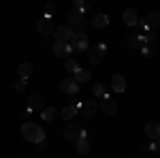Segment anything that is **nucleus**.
<instances>
[{"mask_svg":"<svg viewBox=\"0 0 160 158\" xmlns=\"http://www.w3.org/2000/svg\"><path fill=\"white\" fill-rule=\"evenodd\" d=\"M19 133L24 137L26 141H30V143H43L45 141V130L34 124V122H24L22 124V128H19Z\"/></svg>","mask_w":160,"mask_h":158,"instance_id":"nucleus-1","label":"nucleus"},{"mask_svg":"<svg viewBox=\"0 0 160 158\" xmlns=\"http://www.w3.org/2000/svg\"><path fill=\"white\" fill-rule=\"evenodd\" d=\"M64 137L68 139V141H81V139H86V130H83V126L79 124V122H68L66 124V128H64Z\"/></svg>","mask_w":160,"mask_h":158,"instance_id":"nucleus-2","label":"nucleus"},{"mask_svg":"<svg viewBox=\"0 0 160 158\" xmlns=\"http://www.w3.org/2000/svg\"><path fill=\"white\" fill-rule=\"evenodd\" d=\"M68 45H71V49H73V51H83V54H86V51H88V45H90L88 34H86V32H75L73 37H71V41H68Z\"/></svg>","mask_w":160,"mask_h":158,"instance_id":"nucleus-3","label":"nucleus"},{"mask_svg":"<svg viewBox=\"0 0 160 158\" xmlns=\"http://www.w3.org/2000/svg\"><path fill=\"white\" fill-rule=\"evenodd\" d=\"M105 54H107V45H96V47L88 49V62L92 66H98L105 60Z\"/></svg>","mask_w":160,"mask_h":158,"instance_id":"nucleus-4","label":"nucleus"},{"mask_svg":"<svg viewBox=\"0 0 160 158\" xmlns=\"http://www.w3.org/2000/svg\"><path fill=\"white\" fill-rule=\"evenodd\" d=\"M73 34H75V30L71 28V26H66V24L53 28V37H56V41H60V43H68Z\"/></svg>","mask_w":160,"mask_h":158,"instance_id":"nucleus-5","label":"nucleus"},{"mask_svg":"<svg viewBox=\"0 0 160 158\" xmlns=\"http://www.w3.org/2000/svg\"><path fill=\"white\" fill-rule=\"evenodd\" d=\"M158 26H160V13H156V11L149 13L145 19L139 22V28H141V30H156Z\"/></svg>","mask_w":160,"mask_h":158,"instance_id":"nucleus-6","label":"nucleus"},{"mask_svg":"<svg viewBox=\"0 0 160 158\" xmlns=\"http://www.w3.org/2000/svg\"><path fill=\"white\" fill-rule=\"evenodd\" d=\"M77 107H79V111H81L83 118H92V115H96V111H98V103H94V100H79Z\"/></svg>","mask_w":160,"mask_h":158,"instance_id":"nucleus-7","label":"nucleus"},{"mask_svg":"<svg viewBox=\"0 0 160 158\" xmlns=\"http://www.w3.org/2000/svg\"><path fill=\"white\" fill-rule=\"evenodd\" d=\"M58 88H60L62 94H77V92H79V84L75 81L73 77H66V79H62Z\"/></svg>","mask_w":160,"mask_h":158,"instance_id":"nucleus-8","label":"nucleus"},{"mask_svg":"<svg viewBox=\"0 0 160 158\" xmlns=\"http://www.w3.org/2000/svg\"><path fill=\"white\" fill-rule=\"evenodd\" d=\"M53 22H51L49 17H38L37 19V30H38V34H53Z\"/></svg>","mask_w":160,"mask_h":158,"instance_id":"nucleus-9","label":"nucleus"},{"mask_svg":"<svg viewBox=\"0 0 160 158\" xmlns=\"http://www.w3.org/2000/svg\"><path fill=\"white\" fill-rule=\"evenodd\" d=\"M28 109L30 111H43L45 109V98L43 94H32L28 98Z\"/></svg>","mask_w":160,"mask_h":158,"instance_id":"nucleus-10","label":"nucleus"},{"mask_svg":"<svg viewBox=\"0 0 160 158\" xmlns=\"http://www.w3.org/2000/svg\"><path fill=\"white\" fill-rule=\"evenodd\" d=\"M53 54H56L58 58H66V60H68V56L73 54V49H71L68 43H60V41H56V43H53Z\"/></svg>","mask_w":160,"mask_h":158,"instance_id":"nucleus-11","label":"nucleus"},{"mask_svg":"<svg viewBox=\"0 0 160 158\" xmlns=\"http://www.w3.org/2000/svg\"><path fill=\"white\" fill-rule=\"evenodd\" d=\"M98 109H102V113H107V115H115V111H118V103L113 100V98H102V103L98 105Z\"/></svg>","mask_w":160,"mask_h":158,"instance_id":"nucleus-12","label":"nucleus"},{"mask_svg":"<svg viewBox=\"0 0 160 158\" xmlns=\"http://www.w3.org/2000/svg\"><path fill=\"white\" fill-rule=\"evenodd\" d=\"M122 17H124V24L126 26H139V22H141V17H139V13L135 9H126L122 13Z\"/></svg>","mask_w":160,"mask_h":158,"instance_id":"nucleus-13","label":"nucleus"},{"mask_svg":"<svg viewBox=\"0 0 160 158\" xmlns=\"http://www.w3.org/2000/svg\"><path fill=\"white\" fill-rule=\"evenodd\" d=\"M77 103H79V100H77ZM77 103H73V105H66L64 109H60V118H62V120L68 122V120H73L75 115H77V111H79Z\"/></svg>","mask_w":160,"mask_h":158,"instance_id":"nucleus-14","label":"nucleus"},{"mask_svg":"<svg viewBox=\"0 0 160 158\" xmlns=\"http://www.w3.org/2000/svg\"><path fill=\"white\" fill-rule=\"evenodd\" d=\"M145 135H148L152 141L160 139V124L158 122H148V124H145Z\"/></svg>","mask_w":160,"mask_h":158,"instance_id":"nucleus-15","label":"nucleus"},{"mask_svg":"<svg viewBox=\"0 0 160 158\" xmlns=\"http://www.w3.org/2000/svg\"><path fill=\"white\" fill-rule=\"evenodd\" d=\"M111 90L113 92H124L126 90V77L124 75H113L111 77Z\"/></svg>","mask_w":160,"mask_h":158,"instance_id":"nucleus-16","label":"nucleus"},{"mask_svg":"<svg viewBox=\"0 0 160 158\" xmlns=\"http://www.w3.org/2000/svg\"><path fill=\"white\" fill-rule=\"evenodd\" d=\"M34 71V66L30 64V62H22L19 66H17V75H19V79H28L30 75Z\"/></svg>","mask_w":160,"mask_h":158,"instance_id":"nucleus-17","label":"nucleus"},{"mask_svg":"<svg viewBox=\"0 0 160 158\" xmlns=\"http://www.w3.org/2000/svg\"><path fill=\"white\" fill-rule=\"evenodd\" d=\"M77 84H88V81H92V73L88 71V69H81L79 66V71L75 73V77H73Z\"/></svg>","mask_w":160,"mask_h":158,"instance_id":"nucleus-18","label":"nucleus"},{"mask_svg":"<svg viewBox=\"0 0 160 158\" xmlns=\"http://www.w3.org/2000/svg\"><path fill=\"white\" fill-rule=\"evenodd\" d=\"M139 41H141V45H149V43L156 41V32H154V30H143V32L139 34Z\"/></svg>","mask_w":160,"mask_h":158,"instance_id":"nucleus-19","label":"nucleus"},{"mask_svg":"<svg viewBox=\"0 0 160 158\" xmlns=\"http://www.w3.org/2000/svg\"><path fill=\"white\" fill-rule=\"evenodd\" d=\"M41 115H43V120L51 122V120H56V118L60 115V111L56 109V107H45V109L41 111Z\"/></svg>","mask_w":160,"mask_h":158,"instance_id":"nucleus-20","label":"nucleus"},{"mask_svg":"<svg viewBox=\"0 0 160 158\" xmlns=\"http://www.w3.org/2000/svg\"><path fill=\"white\" fill-rule=\"evenodd\" d=\"M92 26H94V28H105V26H109V15H105V13L96 15V17L92 19Z\"/></svg>","mask_w":160,"mask_h":158,"instance_id":"nucleus-21","label":"nucleus"},{"mask_svg":"<svg viewBox=\"0 0 160 158\" xmlns=\"http://www.w3.org/2000/svg\"><path fill=\"white\" fill-rule=\"evenodd\" d=\"M68 24H73V26H83V13L71 11V13H68Z\"/></svg>","mask_w":160,"mask_h":158,"instance_id":"nucleus-22","label":"nucleus"},{"mask_svg":"<svg viewBox=\"0 0 160 158\" xmlns=\"http://www.w3.org/2000/svg\"><path fill=\"white\" fill-rule=\"evenodd\" d=\"M126 45L130 49H141L143 47L141 41H139V34H128V37H126Z\"/></svg>","mask_w":160,"mask_h":158,"instance_id":"nucleus-23","label":"nucleus"},{"mask_svg":"<svg viewBox=\"0 0 160 158\" xmlns=\"http://www.w3.org/2000/svg\"><path fill=\"white\" fill-rule=\"evenodd\" d=\"M77 154H83V156H88V154H90V143H88V139L77 141Z\"/></svg>","mask_w":160,"mask_h":158,"instance_id":"nucleus-24","label":"nucleus"},{"mask_svg":"<svg viewBox=\"0 0 160 158\" xmlns=\"http://www.w3.org/2000/svg\"><path fill=\"white\" fill-rule=\"evenodd\" d=\"M73 4H75V11H79V13H86V11H90V7H92L90 2H83V0H75Z\"/></svg>","mask_w":160,"mask_h":158,"instance_id":"nucleus-25","label":"nucleus"},{"mask_svg":"<svg viewBox=\"0 0 160 158\" xmlns=\"http://www.w3.org/2000/svg\"><path fill=\"white\" fill-rule=\"evenodd\" d=\"M64 69H66V71H68L71 75H75L77 71H79V64H77L75 60H71V58H68V60H66V64H64Z\"/></svg>","mask_w":160,"mask_h":158,"instance_id":"nucleus-26","label":"nucleus"},{"mask_svg":"<svg viewBox=\"0 0 160 158\" xmlns=\"http://www.w3.org/2000/svg\"><path fill=\"white\" fill-rule=\"evenodd\" d=\"M145 150H152L154 154H160V139H156V141H152L149 145H145Z\"/></svg>","mask_w":160,"mask_h":158,"instance_id":"nucleus-27","label":"nucleus"},{"mask_svg":"<svg viewBox=\"0 0 160 158\" xmlns=\"http://www.w3.org/2000/svg\"><path fill=\"white\" fill-rule=\"evenodd\" d=\"M26 88H28V79H17V81H15V90H17V92H24Z\"/></svg>","mask_w":160,"mask_h":158,"instance_id":"nucleus-28","label":"nucleus"},{"mask_svg":"<svg viewBox=\"0 0 160 158\" xmlns=\"http://www.w3.org/2000/svg\"><path fill=\"white\" fill-rule=\"evenodd\" d=\"M94 94H96V96H102V98H107V90L102 88V84L94 85Z\"/></svg>","mask_w":160,"mask_h":158,"instance_id":"nucleus-29","label":"nucleus"},{"mask_svg":"<svg viewBox=\"0 0 160 158\" xmlns=\"http://www.w3.org/2000/svg\"><path fill=\"white\" fill-rule=\"evenodd\" d=\"M56 11H58L56 4H47V7H45V17H49V19H51V15H53Z\"/></svg>","mask_w":160,"mask_h":158,"instance_id":"nucleus-30","label":"nucleus"},{"mask_svg":"<svg viewBox=\"0 0 160 158\" xmlns=\"http://www.w3.org/2000/svg\"><path fill=\"white\" fill-rule=\"evenodd\" d=\"M141 54H143L145 58H152V49H149L148 45H143V47H141Z\"/></svg>","mask_w":160,"mask_h":158,"instance_id":"nucleus-31","label":"nucleus"}]
</instances>
